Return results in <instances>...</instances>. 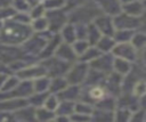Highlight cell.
<instances>
[{
    "mask_svg": "<svg viewBox=\"0 0 146 122\" xmlns=\"http://www.w3.org/2000/svg\"><path fill=\"white\" fill-rule=\"evenodd\" d=\"M34 34L31 24L21 23L14 18L7 19L3 23L0 32V43L10 46H21Z\"/></svg>",
    "mask_w": 146,
    "mask_h": 122,
    "instance_id": "obj_1",
    "label": "cell"
},
{
    "mask_svg": "<svg viewBox=\"0 0 146 122\" xmlns=\"http://www.w3.org/2000/svg\"><path fill=\"white\" fill-rule=\"evenodd\" d=\"M100 14H103V11L99 9L97 3L94 0H90L84 5L78 7L76 9L70 11L68 22H72L74 24H79V23L89 24L92 23L96 19V17H98Z\"/></svg>",
    "mask_w": 146,
    "mask_h": 122,
    "instance_id": "obj_2",
    "label": "cell"
},
{
    "mask_svg": "<svg viewBox=\"0 0 146 122\" xmlns=\"http://www.w3.org/2000/svg\"><path fill=\"white\" fill-rule=\"evenodd\" d=\"M89 70H90L89 63L76 60L71 65V67L67 71L65 76H66L70 84L81 86V84H84L86 79H87L88 73H89Z\"/></svg>",
    "mask_w": 146,
    "mask_h": 122,
    "instance_id": "obj_3",
    "label": "cell"
},
{
    "mask_svg": "<svg viewBox=\"0 0 146 122\" xmlns=\"http://www.w3.org/2000/svg\"><path fill=\"white\" fill-rule=\"evenodd\" d=\"M41 63L44 65V67L47 68L48 75L51 78L59 76V75H66L67 71L70 70V67L72 65V63L65 62L55 55L47 57V58H43L41 60Z\"/></svg>",
    "mask_w": 146,
    "mask_h": 122,
    "instance_id": "obj_4",
    "label": "cell"
},
{
    "mask_svg": "<svg viewBox=\"0 0 146 122\" xmlns=\"http://www.w3.org/2000/svg\"><path fill=\"white\" fill-rule=\"evenodd\" d=\"M114 25L116 30H139L143 25L141 17L131 16L124 11H121L113 17Z\"/></svg>",
    "mask_w": 146,
    "mask_h": 122,
    "instance_id": "obj_5",
    "label": "cell"
},
{
    "mask_svg": "<svg viewBox=\"0 0 146 122\" xmlns=\"http://www.w3.org/2000/svg\"><path fill=\"white\" fill-rule=\"evenodd\" d=\"M46 16L49 21V31L54 33H59L62 27L68 22V13L63 8V9H57V10H47Z\"/></svg>",
    "mask_w": 146,
    "mask_h": 122,
    "instance_id": "obj_6",
    "label": "cell"
},
{
    "mask_svg": "<svg viewBox=\"0 0 146 122\" xmlns=\"http://www.w3.org/2000/svg\"><path fill=\"white\" fill-rule=\"evenodd\" d=\"M122 82H123V75L113 71L106 75L103 86L105 87L108 95L119 97L122 95Z\"/></svg>",
    "mask_w": 146,
    "mask_h": 122,
    "instance_id": "obj_7",
    "label": "cell"
},
{
    "mask_svg": "<svg viewBox=\"0 0 146 122\" xmlns=\"http://www.w3.org/2000/svg\"><path fill=\"white\" fill-rule=\"evenodd\" d=\"M21 80H30L33 81L40 76L43 75H48L47 68L44 67V65L42 63L40 64H29L26 65L24 68H22L21 71H18L17 73H15Z\"/></svg>",
    "mask_w": 146,
    "mask_h": 122,
    "instance_id": "obj_8",
    "label": "cell"
},
{
    "mask_svg": "<svg viewBox=\"0 0 146 122\" xmlns=\"http://www.w3.org/2000/svg\"><path fill=\"white\" fill-rule=\"evenodd\" d=\"M112 54L115 57H121V58H125L132 63H136L139 58L138 56V50L132 46L131 42H120L116 43L115 47L112 50Z\"/></svg>",
    "mask_w": 146,
    "mask_h": 122,
    "instance_id": "obj_9",
    "label": "cell"
},
{
    "mask_svg": "<svg viewBox=\"0 0 146 122\" xmlns=\"http://www.w3.org/2000/svg\"><path fill=\"white\" fill-rule=\"evenodd\" d=\"M114 58H115V56L112 52H103L96 59H94L91 63H89V65L91 68H95L105 74H108V73L113 72Z\"/></svg>",
    "mask_w": 146,
    "mask_h": 122,
    "instance_id": "obj_10",
    "label": "cell"
},
{
    "mask_svg": "<svg viewBox=\"0 0 146 122\" xmlns=\"http://www.w3.org/2000/svg\"><path fill=\"white\" fill-rule=\"evenodd\" d=\"M95 25L98 27V30L100 31V33L103 35H108V36H113L116 29L114 25V21L113 17L106 14H100L98 17H96V19L94 21Z\"/></svg>",
    "mask_w": 146,
    "mask_h": 122,
    "instance_id": "obj_11",
    "label": "cell"
},
{
    "mask_svg": "<svg viewBox=\"0 0 146 122\" xmlns=\"http://www.w3.org/2000/svg\"><path fill=\"white\" fill-rule=\"evenodd\" d=\"M103 14L110 15L112 17L116 16L122 11V2L120 0H94Z\"/></svg>",
    "mask_w": 146,
    "mask_h": 122,
    "instance_id": "obj_12",
    "label": "cell"
},
{
    "mask_svg": "<svg viewBox=\"0 0 146 122\" xmlns=\"http://www.w3.org/2000/svg\"><path fill=\"white\" fill-rule=\"evenodd\" d=\"M55 56H57L58 58L65 60V62H68V63H74L78 60V55L75 54L73 47L71 43H66V42H60V44L57 47L55 54Z\"/></svg>",
    "mask_w": 146,
    "mask_h": 122,
    "instance_id": "obj_13",
    "label": "cell"
},
{
    "mask_svg": "<svg viewBox=\"0 0 146 122\" xmlns=\"http://www.w3.org/2000/svg\"><path fill=\"white\" fill-rule=\"evenodd\" d=\"M81 86L78 84H68L63 91L57 93L60 100H70V101H76L81 97Z\"/></svg>",
    "mask_w": 146,
    "mask_h": 122,
    "instance_id": "obj_14",
    "label": "cell"
},
{
    "mask_svg": "<svg viewBox=\"0 0 146 122\" xmlns=\"http://www.w3.org/2000/svg\"><path fill=\"white\" fill-rule=\"evenodd\" d=\"M59 34H60V38L63 40V42H66V43H73L74 41L78 40V35H76V26L74 23L72 22H67L63 27L62 30L59 31Z\"/></svg>",
    "mask_w": 146,
    "mask_h": 122,
    "instance_id": "obj_15",
    "label": "cell"
},
{
    "mask_svg": "<svg viewBox=\"0 0 146 122\" xmlns=\"http://www.w3.org/2000/svg\"><path fill=\"white\" fill-rule=\"evenodd\" d=\"M133 68V63L121 57H115L114 58V64H113V71L125 76L128 75Z\"/></svg>",
    "mask_w": 146,
    "mask_h": 122,
    "instance_id": "obj_16",
    "label": "cell"
},
{
    "mask_svg": "<svg viewBox=\"0 0 146 122\" xmlns=\"http://www.w3.org/2000/svg\"><path fill=\"white\" fill-rule=\"evenodd\" d=\"M122 11H124L131 16L141 17L145 11V6L141 0H135V1L122 5Z\"/></svg>",
    "mask_w": 146,
    "mask_h": 122,
    "instance_id": "obj_17",
    "label": "cell"
},
{
    "mask_svg": "<svg viewBox=\"0 0 146 122\" xmlns=\"http://www.w3.org/2000/svg\"><path fill=\"white\" fill-rule=\"evenodd\" d=\"M14 114H15V120L32 121V120H35V107L29 104V105L19 108L18 111H16Z\"/></svg>",
    "mask_w": 146,
    "mask_h": 122,
    "instance_id": "obj_18",
    "label": "cell"
},
{
    "mask_svg": "<svg viewBox=\"0 0 146 122\" xmlns=\"http://www.w3.org/2000/svg\"><path fill=\"white\" fill-rule=\"evenodd\" d=\"M68 84H70V83H68V81H67V79H66L65 75L54 76V78H51V81H50L49 92H51V93H59V92L63 91Z\"/></svg>",
    "mask_w": 146,
    "mask_h": 122,
    "instance_id": "obj_19",
    "label": "cell"
},
{
    "mask_svg": "<svg viewBox=\"0 0 146 122\" xmlns=\"http://www.w3.org/2000/svg\"><path fill=\"white\" fill-rule=\"evenodd\" d=\"M116 41L114 40L113 36L108 35H102V38L98 40L96 43V47L102 51V52H112L113 48L115 47Z\"/></svg>",
    "mask_w": 146,
    "mask_h": 122,
    "instance_id": "obj_20",
    "label": "cell"
},
{
    "mask_svg": "<svg viewBox=\"0 0 146 122\" xmlns=\"http://www.w3.org/2000/svg\"><path fill=\"white\" fill-rule=\"evenodd\" d=\"M31 26H32L34 33L47 32V31H49V27H50V25H49V21H48V18H47L46 15L32 19V22H31Z\"/></svg>",
    "mask_w": 146,
    "mask_h": 122,
    "instance_id": "obj_21",
    "label": "cell"
},
{
    "mask_svg": "<svg viewBox=\"0 0 146 122\" xmlns=\"http://www.w3.org/2000/svg\"><path fill=\"white\" fill-rule=\"evenodd\" d=\"M50 81H51V76L49 75H43L33 80L34 92H48L50 88Z\"/></svg>",
    "mask_w": 146,
    "mask_h": 122,
    "instance_id": "obj_22",
    "label": "cell"
},
{
    "mask_svg": "<svg viewBox=\"0 0 146 122\" xmlns=\"http://www.w3.org/2000/svg\"><path fill=\"white\" fill-rule=\"evenodd\" d=\"M132 43V46L138 50V52H140L141 50H144L146 48V32L140 30V31H136L132 35V39L130 41Z\"/></svg>",
    "mask_w": 146,
    "mask_h": 122,
    "instance_id": "obj_23",
    "label": "cell"
},
{
    "mask_svg": "<svg viewBox=\"0 0 146 122\" xmlns=\"http://www.w3.org/2000/svg\"><path fill=\"white\" fill-rule=\"evenodd\" d=\"M56 117V112L50 111L48 108H46L44 106H40L35 108V120L36 121H55Z\"/></svg>",
    "mask_w": 146,
    "mask_h": 122,
    "instance_id": "obj_24",
    "label": "cell"
},
{
    "mask_svg": "<svg viewBox=\"0 0 146 122\" xmlns=\"http://www.w3.org/2000/svg\"><path fill=\"white\" fill-rule=\"evenodd\" d=\"M102 33L98 30V27L95 25V23H89L88 24V33H87V40L90 43V46H96L98 40L102 38Z\"/></svg>",
    "mask_w": 146,
    "mask_h": 122,
    "instance_id": "obj_25",
    "label": "cell"
},
{
    "mask_svg": "<svg viewBox=\"0 0 146 122\" xmlns=\"http://www.w3.org/2000/svg\"><path fill=\"white\" fill-rule=\"evenodd\" d=\"M95 111V105H92V103L79 99L75 101V106H74V112L78 113H82V114H88L92 116V113Z\"/></svg>",
    "mask_w": 146,
    "mask_h": 122,
    "instance_id": "obj_26",
    "label": "cell"
},
{
    "mask_svg": "<svg viewBox=\"0 0 146 122\" xmlns=\"http://www.w3.org/2000/svg\"><path fill=\"white\" fill-rule=\"evenodd\" d=\"M103 52L96 47V46H90L87 50H86V52L83 54V55H81L78 59L79 60H81V62H86V63H91L94 59H96L99 55H102Z\"/></svg>",
    "mask_w": 146,
    "mask_h": 122,
    "instance_id": "obj_27",
    "label": "cell"
},
{
    "mask_svg": "<svg viewBox=\"0 0 146 122\" xmlns=\"http://www.w3.org/2000/svg\"><path fill=\"white\" fill-rule=\"evenodd\" d=\"M132 113L133 112L128 107L117 106L114 111V120L115 121H131Z\"/></svg>",
    "mask_w": 146,
    "mask_h": 122,
    "instance_id": "obj_28",
    "label": "cell"
},
{
    "mask_svg": "<svg viewBox=\"0 0 146 122\" xmlns=\"http://www.w3.org/2000/svg\"><path fill=\"white\" fill-rule=\"evenodd\" d=\"M137 31V30H136ZM135 30H116L113 38L116 41V43L120 42H130L132 39L133 33L136 32Z\"/></svg>",
    "mask_w": 146,
    "mask_h": 122,
    "instance_id": "obj_29",
    "label": "cell"
},
{
    "mask_svg": "<svg viewBox=\"0 0 146 122\" xmlns=\"http://www.w3.org/2000/svg\"><path fill=\"white\" fill-rule=\"evenodd\" d=\"M74 106H75V101L60 100V104L56 111V114H63V115L71 116V114L74 113Z\"/></svg>",
    "mask_w": 146,
    "mask_h": 122,
    "instance_id": "obj_30",
    "label": "cell"
},
{
    "mask_svg": "<svg viewBox=\"0 0 146 122\" xmlns=\"http://www.w3.org/2000/svg\"><path fill=\"white\" fill-rule=\"evenodd\" d=\"M48 93H49V91H48V92H33V93L27 98L30 105L34 106L35 108H36V107H40V106H43L44 100H46Z\"/></svg>",
    "mask_w": 146,
    "mask_h": 122,
    "instance_id": "obj_31",
    "label": "cell"
},
{
    "mask_svg": "<svg viewBox=\"0 0 146 122\" xmlns=\"http://www.w3.org/2000/svg\"><path fill=\"white\" fill-rule=\"evenodd\" d=\"M59 104H60V99H59V97L57 96V93H51V92H49L48 96H47V98H46V100H44L43 106H44L46 108L50 109V111L56 112L57 108H58V106H59Z\"/></svg>",
    "mask_w": 146,
    "mask_h": 122,
    "instance_id": "obj_32",
    "label": "cell"
},
{
    "mask_svg": "<svg viewBox=\"0 0 146 122\" xmlns=\"http://www.w3.org/2000/svg\"><path fill=\"white\" fill-rule=\"evenodd\" d=\"M131 93L137 97L138 99H140L141 97H144L146 95V79H139L132 87Z\"/></svg>",
    "mask_w": 146,
    "mask_h": 122,
    "instance_id": "obj_33",
    "label": "cell"
},
{
    "mask_svg": "<svg viewBox=\"0 0 146 122\" xmlns=\"http://www.w3.org/2000/svg\"><path fill=\"white\" fill-rule=\"evenodd\" d=\"M92 120H97V121H113L114 120V112L95 108V111L92 113Z\"/></svg>",
    "mask_w": 146,
    "mask_h": 122,
    "instance_id": "obj_34",
    "label": "cell"
},
{
    "mask_svg": "<svg viewBox=\"0 0 146 122\" xmlns=\"http://www.w3.org/2000/svg\"><path fill=\"white\" fill-rule=\"evenodd\" d=\"M19 82H21V79L16 74H14V75L9 74V76L7 78V80H6L5 84H3V87L1 88L0 92H9V91L14 90L18 86Z\"/></svg>",
    "mask_w": 146,
    "mask_h": 122,
    "instance_id": "obj_35",
    "label": "cell"
},
{
    "mask_svg": "<svg viewBox=\"0 0 146 122\" xmlns=\"http://www.w3.org/2000/svg\"><path fill=\"white\" fill-rule=\"evenodd\" d=\"M72 47H73V49H74V51H75V54L78 55V58H79L90 47V43L88 42L87 39H78L76 41H74L72 43Z\"/></svg>",
    "mask_w": 146,
    "mask_h": 122,
    "instance_id": "obj_36",
    "label": "cell"
},
{
    "mask_svg": "<svg viewBox=\"0 0 146 122\" xmlns=\"http://www.w3.org/2000/svg\"><path fill=\"white\" fill-rule=\"evenodd\" d=\"M42 2L46 10H57L65 7V0H43Z\"/></svg>",
    "mask_w": 146,
    "mask_h": 122,
    "instance_id": "obj_37",
    "label": "cell"
},
{
    "mask_svg": "<svg viewBox=\"0 0 146 122\" xmlns=\"http://www.w3.org/2000/svg\"><path fill=\"white\" fill-rule=\"evenodd\" d=\"M10 5L16 11H30L31 9L29 0H11Z\"/></svg>",
    "mask_w": 146,
    "mask_h": 122,
    "instance_id": "obj_38",
    "label": "cell"
},
{
    "mask_svg": "<svg viewBox=\"0 0 146 122\" xmlns=\"http://www.w3.org/2000/svg\"><path fill=\"white\" fill-rule=\"evenodd\" d=\"M46 8L43 6V2H40V3H36L34 6L31 7L30 9V15L32 17V19L34 18H38V17H41V16H44L46 15Z\"/></svg>",
    "mask_w": 146,
    "mask_h": 122,
    "instance_id": "obj_39",
    "label": "cell"
},
{
    "mask_svg": "<svg viewBox=\"0 0 146 122\" xmlns=\"http://www.w3.org/2000/svg\"><path fill=\"white\" fill-rule=\"evenodd\" d=\"M16 14V10L13 8L11 5L6 6V7H1L0 8V21H7L14 17V15Z\"/></svg>",
    "mask_w": 146,
    "mask_h": 122,
    "instance_id": "obj_40",
    "label": "cell"
},
{
    "mask_svg": "<svg viewBox=\"0 0 146 122\" xmlns=\"http://www.w3.org/2000/svg\"><path fill=\"white\" fill-rule=\"evenodd\" d=\"M88 1H90V0H65V7H64V9L67 13H70V11L74 10V9H76L78 7L84 5Z\"/></svg>",
    "mask_w": 146,
    "mask_h": 122,
    "instance_id": "obj_41",
    "label": "cell"
},
{
    "mask_svg": "<svg viewBox=\"0 0 146 122\" xmlns=\"http://www.w3.org/2000/svg\"><path fill=\"white\" fill-rule=\"evenodd\" d=\"M70 117H71V121H78V122H84V121H90V120H92V116H91V115L82 114V113H78V112L72 113Z\"/></svg>",
    "mask_w": 146,
    "mask_h": 122,
    "instance_id": "obj_42",
    "label": "cell"
},
{
    "mask_svg": "<svg viewBox=\"0 0 146 122\" xmlns=\"http://www.w3.org/2000/svg\"><path fill=\"white\" fill-rule=\"evenodd\" d=\"M8 76H9V73H0V90L3 87V84H5V82H6Z\"/></svg>",
    "mask_w": 146,
    "mask_h": 122,
    "instance_id": "obj_43",
    "label": "cell"
},
{
    "mask_svg": "<svg viewBox=\"0 0 146 122\" xmlns=\"http://www.w3.org/2000/svg\"><path fill=\"white\" fill-rule=\"evenodd\" d=\"M140 55H141V62H143V65L146 67V48L144 49V50H141L140 51Z\"/></svg>",
    "mask_w": 146,
    "mask_h": 122,
    "instance_id": "obj_44",
    "label": "cell"
},
{
    "mask_svg": "<svg viewBox=\"0 0 146 122\" xmlns=\"http://www.w3.org/2000/svg\"><path fill=\"white\" fill-rule=\"evenodd\" d=\"M10 5V0H0V8Z\"/></svg>",
    "mask_w": 146,
    "mask_h": 122,
    "instance_id": "obj_45",
    "label": "cell"
},
{
    "mask_svg": "<svg viewBox=\"0 0 146 122\" xmlns=\"http://www.w3.org/2000/svg\"><path fill=\"white\" fill-rule=\"evenodd\" d=\"M43 0H29V2H30V5H31V7L32 6H34V5H36V3H40V2H42Z\"/></svg>",
    "mask_w": 146,
    "mask_h": 122,
    "instance_id": "obj_46",
    "label": "cell"
},
{
    "mask_svg": "<svg viewBox=\"0 0 146 122\" xmlns=\"http://www.w3.org/2000/svg\"><path fill=\"white\" fill-rule=\"evenodd\" d=\"M141 19H143V23H146V8H145V11H144V14L141 16Z\"/></svg>",
    "mask_w": 146,
    "mask_h": 122,
    "instance_id": "obj_47",
    "label": "cell"
},
{
    "mask_svg": "<svg viewBox=\"0 0 146 122\" xmlns=\"http://www.w3.org/2000/svg\"><path fill=\"white\" fill-rule=\"evenodd\" d=\"M121 2H122V5H124V3H128V2H131V1H135V0H120Z\"/></svg>",
    "mask_w": 146,
    "mask_h": 122,
    "instance_id": "obj_48",
    "label": "cell"
},
{
    "mask_svg": "<svg viewBox=\"0 0 146 122\" xmlns=\"http://www.w3.org/2000/svg\"><path fill=\"white\" fill-rule=\"evenodd\" d=\"M10 1H11V0H10Z\"/></svg>",
    "mask_w": 146,
    "mask_h": 122,
    "instance_id": "obj_49",
    "label": "cell"
}]
</instances>
